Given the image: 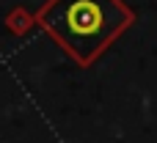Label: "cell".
Masks as SVG:
<instances>
[{"label": "cell", "instance_id": "cell-1", "mask_svg": "<svg viewBox=\"0 0 157 143\" xmlns=\"http://www.w3.org/2000/svg\"><path fill=\"white\" fill-rule=\"evenodd\" d=\"M132 22L135 11L124 0H47L36 11V25L80 66L99 61Z\"/></svg>", "mask_w": 157, "mask_h": 143}]
</instances>
